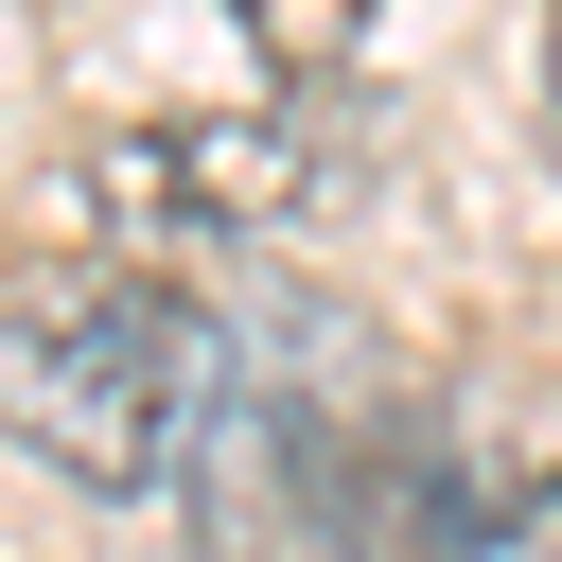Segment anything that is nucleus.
<instances>
[{
  "label": "nucleus",
  "mask_w": 562,
  "mask_h": 562,
  "mask_svg": "<svg viewBox=\"0 0 562 562\" xmlns=\"http://www.w3.org/2000/svg\"><path fill=\"white\" fill-rule=\"evenodd\" d=\"M211 386H228V334L158 263H18L0 281V422L70 492H158L176 439L211 422Z\"/></svg>",
  "instance_id": "nucleus-1"
},
{
  "label": "nucleus",
  "mask_w": 562,
  "mask_h": 562,
  "mask_svg": "<svg viewBox=\"0 0 562 562\" xmlns=\"http://www.w3.org/2000/svg\"><path fill=\"white\" fill-rule=\"evenodd\" d=\"M334 193V123L316 105H176V123H105L53 158V211L88 228V263H158V246H228Z\"/></svg>",
  "instance_id": "nucleus-2"
},
{
  "label": "nucleus",
  "mask_w": 562,
  "mask_h": 562,
  "mask_svg": "<svg viewBox=\"0 0 562 562\" xmlns=\"http://www.w3.org/2000/svg\"><path fill=\"white\" fill-rule=\"evenodd\" d=\"M228 18H246V53H263L281 88H316V70H334V53H351L386 0H228Z\"/></svg>",
  "instance_id": "nucleus-3"
},
{
  "label": "nucleus",
  "mask_w": 562,
  "mask_h": 562,
  "mask_svg": "<svg viewBox=\"0 0 562 562\" xmlns=\"http://www.w3.org/2000/svg\"><path fill=\"white\" fill-rule=\"evenodd\" d=\"M544 140H562V18H544Z\"/></svg>",
  "instance_id": "nucleus-4"
}]
</instances>
